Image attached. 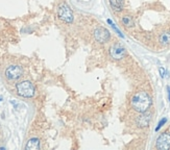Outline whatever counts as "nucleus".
<instances>
[{
    "mask_svg": "<svg viewBox=\"0 0 170 150\" xmlns=\"http://www.w3.org/2000/svg\"><path fill=\"white\" fill-rule=\"evenodd\" d=\"M151 105V99L146 92H138L132 99V106L136 112L145 113Z\"/></svg>",
    "mask_w": 170,
    "mask_h": 150,
    "instance_id": "obj_1",
    "label": "nucleus"
},
{
    "mask_svg": "<svg viewBox=\"0 0 170 150\" xmlns=\"http://www.w3.org/2000/svg\"><path fill=\"white\" fill-rule=\"evenodd\" d=\"M18 94L22 97L31 98L35 95V86L31 82H21L16 86Z\"/></svg>",
    "mask_w": 170,
    "mask_h": 150,
    "instance_id": "obj_2",
    "label": "nucleus"
},
{
    "mask_svg": "<svg viewBox=\"0 0 170 150\" xmlns=\"http://www.w3.org/2000/svg\"><path fill=\"white\" fill-rule=\"evenodd\" d=\"M58 15H59V19L63 20L64 22H66V23H72L73 22V13L67 4L64 3V4L59 5V11H58Z\"/></svg>",
    "mask_w": 170,
    "mask_h": 150,
    "instance_id": "obj_3",
    "label": "nucleus"
},
{
    "mask_svg": "<svg viewBox=\"0 0 170 150\" xmlns=\"http://www.w3.org/2000/svg\"><path fill=\"white\" fill-rule=\"evenodd\" d=\"M23 74V70L20 66H10L5 70V76L8 80H16Z\"/></svg>",
    "mask_w": 170,
    "mask_h": 150,
    "instance_id": "obj_4",
    "label": "nucleus"
},
{
    "mask_svg": "<svg viewBox=\"0 0 170 150\" xmlns=\"http://www.w3.org/2000/svg\"><path fill=\"white\" fill-rule=\"evenodd\" d=\"M156 147L160 150H167L170 148V134L163 133L157 139Z\"/></svg>",
    "mask_w": 170,
    "mask_h": 150,
    "instance_id": "obj_5",
    "label": "nucleus"
},
{
    "mask_svg": "<svg viewBox=\"0 0 170 150\" xmlns=\"http://www.w3.org/2000/svg\"><path fill=\"white\" fill-rule=\"evenodd\" d=\"M94 38L99 43H104L110 39V31L104 27H97L94 30Z\"/></svg>",
    "mask_w": 170,
    "mask_h": 150,
    "instance_id": "obj_6",
    "label": "nucleus"
},
{
    "mask_svg": "<svg viewBox=\"0 0 170 150\" xmlns=\"http://www.w3.org/2000/svg\"><path fill=\"white\" fill-rule=\"evenodd\" d=\"M125 53H126L125 49L119 44L114 45V46H112L111 49H110V54L115 59H122L125 56Z\"/></svg>",
    "mask_w": 170,
    "mask_h": 150,
    "instance_id": "obj_7",
    "label": "nucleus"
},
{
    "mask_svg": "<svg viewBox=\"0 0 170 150\" xmlns=\"http://www.w3.org/2000/svg\"><path fill=\"white\" fill-rule=\"evenodd\" d=\"M26 150H38L40 149V141L37 138H32L27 142L25 146Z\"/></svg>",
    "mask_w": 170,
    "mask_h": 150,
    "instance_id": "obj_8",
    "label": "nucleus"
},
{
    "mask_svg": "<svg viewBox=\"0 0 170 150\" xmlns=\"http://www.w3.org/2000/svg\"><path fill=\"white\" fill-rule=\"evenodd\" d=\"M149 120H150V116L149 115H142L139 117L138 119V124L140 127H145L148 125L149 123Z\"/></svg>",
    "mask_w": 170,
    "mask_h": 150,
    "instance_id": "obj_9",
    "label": "nucleus"
},
{
    "mask_svg": "<svg viewBox=\"0 0 170 150\" xmlns=\"http://www.w3.org/2000/svg\"><path fill=\"white\" fill-rule=\"evenodd\" d=\"M160 43L162 45H169L170 44V31L164 32L160 35Z\"/></svg>",
    "mask_w": 170,
    "mask_h": 150,
    "instance_id": "obj_10",
    "label": "nucleus"
},
{
    "mask_svg": "<svg viewBox=\"0 0 170 150\" xmlns=\"http://www.w3.org/2000/svg\"><path fill=\"white\" fill-rule=\"evenodd\" d=\"M110 3H111L112 7L115 11H121L122 5H123V1L122 0H110Z\"/></svg>",
    "mask_w": 170,
    "mask_h": 150,
    "instance_id": "obj_11",
    "label": "nucleus"
},
{
    "mask_svg": "<svg viewBox=\"0 0 170 150\" xmlns=\"http://www.w3.org/2000/svg\"><path fill=\"white\" fill-rule=\"evenodd\" d=\"M122 22H123L124 25L126 26H133V20L130 19V17H123L122 18Z\"/></svg>",
    "mask_w": 170,
    "mask_h": 150,
    "instance_id": "obj_12",
    "label": "nucleus"
},
{
    "mask_svg": "<svg viewBox=\"0 0 170 150\" xmlns=\"http://www.w3.org/2000/svg\"><path fill=\"white\" fill-rule=\"evenodd\" d=\"M167 122V118H163L162 120H161V121L159 122V124H158V126L156 127V131H158V130H159L160 129V128L161 127H162L163 126V125L164 124H165V123Z\"/></svg>",
    "mask_w": 170,
    "mask_h": 150,
    "instance_id": "obj_13",
    "label": "nucleus"
},
{
    "mask_svg": "<svg viewBox=\"0 0 170 150\" xmlns=\"http://www.w3.org/2000/svg\"><path fill=\"white\" fill-rule=\"evenodd\" d=\"M111 25H112V27L113 28H114V30L116 31V32H117V34L119 35V37H121V38H124V35H122L121 34V31L120 30H119V29H118V27H117V26H116V24H114V23H112L111 24Z\"/></svg>",
    "mask_w": 170,
    "mask_h": 150,
    "instance_id": "obj_14",
    "label": "nucleus"
},
{
    "mask_svg": "<svg viewBox=\"0 0 170 150\" xmlns=\"http://www.w3.org/2000/svg\"><path fill=\"white\" fill-rule=\"evenodd\" d=\"M160 74H161V77L165 76V70H164L163 68H160Z\"/></svg>",
    "mask_w": 170,
    "mask_h": 150,
    "instance_id": "obj_15",
    "label": "nucleus"
},
{
    "mask_svg": "<svg viewBox=\"0 0 170 150\" xmlns=\"http://www.w3.org/2000/svg\"><path fill=\"white\" fill-rule=\"evenodd\" d=\"M167 91H168V99L170 101V87H167Z\"/></svg>",
    "mask_w": 170,
    "mask_h": 150,
    "instance_id": "obj_16",
    "label": "nucleus"
},
{
    "mask_svg": "<svg viewBox=\"0 0 170 150\" xmlns=\"http://www.w3.org/2000/svg\"><path fill=\"white\" fill-rule=\"evenodd\" d=\"M0 100H1V98H0Z\"/></svg>",
    "mask_w": 170,
    "mask_h": 150,
    "instance_id": "obj_17",
    "label": "nucleus"
}]
</instances>
